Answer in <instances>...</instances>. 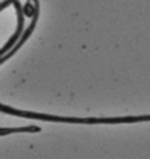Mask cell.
Here are the masks:
<instances>
[{
	"label": "cell",
	"instance_id": "cell-1",
	"mask_svg": "<svg viewBox=\"0 0 150 159\" xmlns=\"http://www.w3.org/2000/svg\"><path fill=\"white\" fill-rule=\"evenodd\" d=\"M40 127L31 126V127H20V129H1V136L11 134L14 132H39Z\"/></svg>",
	"mask_w": 150,
	"mask_h": 159
}]
</instances>
